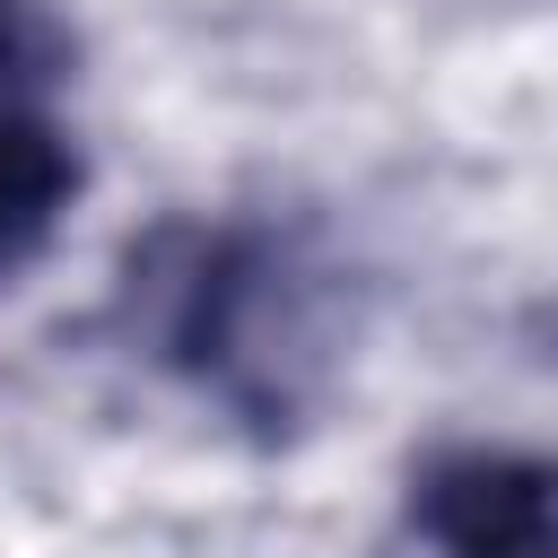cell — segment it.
<instances>
[{"label":"cell","instance_id":"3957f363","mask_svg":"<svg viewBox=\"0 0 558 558\" xmlns=\"http://www.w3.org/2000/svg\"><path fill=\"white\" fill-rule=\"evenodd\" d=\"M410 523L436 558H558V453L453 445L410 480Z\"/></svg>","mask_w":558,"mask_h":558},{"label":"cell","instance_id":"6da1fadb","mask_svg":"<svg viewBox=\"0 0 558 558\" xmlns=\"http://www.w3.org/2000/svg\"><path fill=\"white\" fill-rule=\"evenodd\" d=\"M122 331L209 410L279 436L340 366V270L279 218H166L122 262Z\"/></svg>","mask_w":558,"mask_h":558},{"label":"cell","instance_id":"7a4b0ae2","mask_svg":"<svg viewBox=\"0 0 558 558\" xmlns=\"http://www.w3.org/2000/svg\"><path fill=\"white\" fill-rule=\"evenodd\" d=\"M78 183L70 35L44 0H0V288L52 244Z\"/></svg>","mask_w":558,"mask_h":558}]
</instances>
